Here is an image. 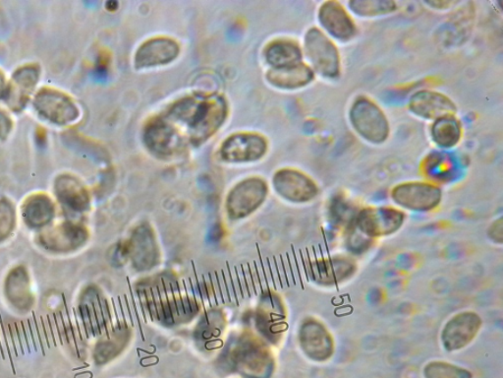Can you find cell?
Segmentation results:
<instances>
[{
    "mask_svg": "<svg viewBox=\"0 0 503 378\" xmlns=\"http://www.w3.org/2000/svg\"><path fill=\"white\" fill-rule=\"evenodd\" d=\"M300 340L303 351L315 362H327L334 353L331 331L319 320H306Z\"/></svg>",
    "mask_w": 503,
    "mask_h": 378,
    "instance_id": "52a82bcc",
    "label": "cell"
},
{
    "mask_svg": "<svg viewBox=\"0 0 503 378\" xmlns=\"http://www.w3.org/2000/svg\"><path fill=\"white\" fill-rule=\"evenodd\" d=\"M319 21L323 30L340 42L355 36L357 28L347 9L338 2L323 3L319 11Z\"/></svg>",
    "mask_w": 503,
    "mask_h": 378,
    "instance_id": "ba28073f",
    "label": "cell"
},
{
    "mask_svg": "<svg viewBox=\"0 0 503 378\" xmlns=\"http://www.w3.org/2000/svg\"><path fill=\"white\" fill-rule=\"evenodd\" d=\"M4 92H5L4 78L2 73H0V98H2L4 95Z\"/></svg>",
    "mask_w": 503,
    "mask_h": 378,
    "instance_id": "d4e9b609",
    "label": "cell"
},
{
    "mask_svg": "<svg viewBox=\"0 0 503 378\" xmlns=\"http://www.w3.org/2000/svg\"><path fill=\"white\" fill-rule=\"evenodd\" d=\"M275 188L285 198L295 202H308L318 196L315 182L306 174L294 170H283L275 178Z\"/></svg>",
    "mask_w": 503,
    "mask_h": 378,
    "instance_id": "7c38bea8",
    "label": "cell"
},
{
    "mask_svg": "<svg viewBox=\"0 0 503 378\" xmlns=\"http://www.w3.org/2000/svg\"><path fill=\"white\" fill-rule=\"evenodd\" d=\"M310 269L314 281L319 285L337 286L355 274L357 264L347 256H331L315 260Z\"/></svg>",
    "mask_w": 503,
    "mask_h": 378,
    "instance_id": "9c48e42d",
    "label": "cell"
},
{
    "mask_svg": "<svg viewBox=\"0 0 503 378\" xmlns=\"http://www.w3.org/2000/svg\"><path fill=\"white\" fill-rule=\"evenodd\" d=\"M432 140L441 147L449 149L458 145L462 136V127L454 116L436 119L431 129Z\"/></svg>",
    "mask_w": 503,
    "mask_h": 378,
    "instance_id": "e0dca14e",
    "label": "cell"
},
{
    "mask_svg": "<svg viewBox=\"0 0 503 378\" xmlns=\"http://www.w3.org/2000/svg\"><path fill=\"white\" fill-rule=\"evenodd\" d=\"M267 60L275 68L292 67L301 62L302 51L293 42L277 41L267 49Z\"/></svg>",
    "mask_w": 503,
    "mask_h": 378,
    "instance_id": "ac0fdd59",
    "label": "cell"
},
{
    "mask_svg": "<svg viewBox=\"0 0 503 378\" xmlns=\"http://www.w3.org/2000/svg\"><path fill=\"white\" fill-rule=\"evenodd\" d=\"M409 109L419 117L435 122L436 119L454 116L458 108L449 97L437 92L423 90L417 92L410 99Z\"/></svg>",
    "mask_w": 503,
    "mask_h": 378,
    "instance_id": "8fae6325",
    "label": "cell"
},
{
    "mask_svg": "<svg viewBox=\"0 0 503 378\" xmlns=\"http://www.w3.org/2000/svg\"><path fill=\"white\" fill-rule=\"evenodd\" d=\"M58 189L61 197L71 203L76 202L81 205L85 199L78 182L69 177H62L58 181Z\"/></svg>",
    "mask_w": 503,
    "mask_h": 378,
    "instance_id": "44dd1931",
    "label": "cell"
},
{
    "mask_svg": "<svg viewBox=\"0 0 503 378\" xmlns=\"http://www.w3.org/2000/svg\"><path fill=\"white\" fill-rule=\"evenodd\" d=\"M442 198L441 189L432 182H403L391 190V199L397 206L413 212L433 211L440 206Z\"/></svg>",
    "mask_w": 503,
    "mask_h": 378,
    "instance_id": "5b68a950",
    "label": "cell"
},
{
    "mask_svg": "<svg viewBox=\"0 0 503 378\" xmlns=\"http://www.w3.org/2000/svg\"><path fill=\"white\" fill-rule=\"evenodd\" d=\"M39 70L27 67L18 70L7 92V104L13 110H21L39 80Z\"/></svg>",
    "mask_w": 503,
    "mask_h": 378,
    "instance_id": "9a60e30c",
    "label": "cell"
},
{
    "mask_svg": "<svg viewBox=\"0 0 503 378\" xmlns=\"http://www.w3.org/2000/svg\"><path fill=\"white\" fill-rule=\"evenodd\" d=\"M489 235L493 241L502 244V219H499L496 223H493L491 227Z\"/></svg>",
    "mask_w": 503,
    "mask_h": 378,
    "instance_id": "603a6c76",
    "label": "cell"
},
{
    "mask_svg": "<svg viewBox=\"0 0 503 378\" xmlns=\"http://www.w3.org/2000/svg\"><path fill=\"white\" fill-rule=\"evenodd\" d=\"M314 77V70L303 62L295 64L292 67L275 68L267 76L272 84L283 89L304 87L310 84Z\"/></svg>",
    "mask_w": 503,
    "mask_h": 378,
    "instance_id": "2e32d148",
    "label": "cell"
},
{
    "mask_svg": "<svg viewBox=\"0 0 503 378\" xmlns=\"http://www.w3.org/2000/svg\"><path fill=\"white\" fill-rule=\"evenodd\" d=\"M425 378H473L466 368L447 363L431 362L424 368Z\"/></svg>",
    "mask_w": 503,
    "mask_h": 378,
    "instance_id": "ffe728a7",
    "label": "cell"
},
{
    "mask_svg": "<svg viewBox=\"0 0 503 378\" xmlns=\"http://www.w3.org/2000/svg\"><path fill=\"white\" fill-rule=\"evenodd\" d=\"M305 52L313 70L334 79L339 76L340 58L337 45L318 28H312L305 36Z\"/></svg>",
    "mask_w": 503,
    "mask_h": 378,
    "instance_id": "3957f363",
    "label": "cell"
},
{
    "mask_svg": "<svg viewBox=\"0 0 503 378\" xmlns=\"http://www.w3.org/2000/svg\"><path fill=\"white\" fill-rule=\"evenodd\" d=\"M267 150L263 137L256 134H236L222 145L221 156L229 162H249L262 158Z\"/></svg>",
    "mask_w": 503,
    "mask_h": 378,
    "instance_id": "4fadbf2b",
    "label": "cell"
},
{
    "mask_svg": "<svg viewBox=\"0 0 503 378\" xmlns=\"http://www.w3.org/2000/svg\"><path fill=\"white\" fill-rule=\"evenodd\" d=\"M226 115V103L220 97L185 99L148 128L147 143L161 154L179 151L184 145L202 143L218 131Z\"/></svg>",
    "mask_w": 503,
    "mask_h": 378,
    "instance_id": "6da1fadb",
    "label": "cell"
},
{
    "mask_svg": "<svg viewBox=\"0 0 503 378\" xmlns=\"http://www.w3.org/2000/svg\"><path fill=\"white\" fill-rule=\"evenodd\" d=\"M350 122L355 132L365 141L384 143L389 135V124L383 110L367 98H359L350 109Z\"/></svg>",
    "mask_w": 503,
    "mask_h": 378,
    "instance_id": "7a4b0ae2",
    "label": "cell"
},
{
    "mask_svg": "<svg viewBox=\"0 0 503 378\" xmlns=\"http://www.w3.org/2000/svg\"><path fill=\"white\" fill-rule=\"evenodd\" d=\"M12 122L4 113L0 112V138L4 140L11 133Z\"/></svg>",
    "mask_w": 503,
    "mask_h": 378,
    "instance_id": "cb8c5ba5",
    "label": "cell"
},
{
    "mask_svg": "<svg viewBox=\"0 0 503 378\" xmlns=\"http://www.w3.org/2000/svg\"><path fill=\"white\" fill-rule=\"evenodd\" d=\"M405 219L404 212L395 207H367L357 214L354 228L357 229L363 237H385L402 229Z\"/></svg>",
    "mask_w": 503,
    "mask_h": 378,
    "instance_id": "277c9868",
    "label": "cell"
},
{
    "mask_svg": "<svg viewBox=\"0 0 503 378\" xmlns=\"http://www.w3.org/2000/svg\"><path fill=\"white\" fill-rule=\"evenodd\" d=\"M35 106L43 117L58 125L69 124L79 116L73 101L57 91L45 89L40 92L36 97Z\"/></svg>",
    "mask_w": 503,
    "mask_h": 378,
    "instance_id": "30bf717a",
    "label": "cell"
},
{
    "mask_svg": "<svg viewBox=\"0 0 503 378\" xmlns=\"http://www.w3.org/2000/svg\"><path fill=\"white\" fill-rule=\"evenodd\" d=\"M52 213L51 205L44 199H36L28 206L27 214L33 220L48 218Z\"/></svg>",
    "mask_w": 503,
    "mask_h": 378,
    "instance_id": "7402d4cb",
    "label": "cell"
},
{
    "mask_svg": "<svg viewBox=\"0 0 503 378\" xmlns=\"http://www.w3.org/2000/svg\"><path fill=\"white\" fill-rule=\"evenodd\" d=\"M483 321L478 313L462 311L446 322L442 332V343L446 351H459L469 346L480 334Z\"/></svg>",
    "mask_w": 503,
    "mask_h": 378,
    "instance_id": "8992f818",
    "label": "cell"
},
{
    "mask_svg": "<svg viewBox=\"0 0 503 378\" xmlns=\"http://www.w3.org/2000/svg\"><path fill=\"white\" fill-rule=\"evenodd\" d=\"M179 44L170 39H155L142 45L136 55L138 68L169 63L179 54Z\"/></svg>",
    "mask_w": 503,
    "mask_h": 378,
    "instance_id": "5bb4252c",
    "label": "cell"
},
{
    "mask_svg": "<svg viewBox=\"0 0 503 378\" xmlns=\"http://www.w3.org/2000/svg\"><path fill=\"white\" fill-rule=\"evenodd\" d=\"M350 11L360 17L387 15L396 11L397 5L387 0H355L349 3Z\"/></svg>",
    "mask_w": 503,
    "mask_h": 378,
    "instance_id": "d6986e66",
    "label": "cell"
}]
</instances>
